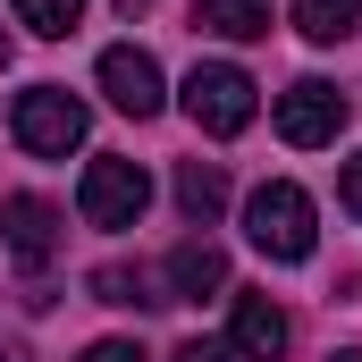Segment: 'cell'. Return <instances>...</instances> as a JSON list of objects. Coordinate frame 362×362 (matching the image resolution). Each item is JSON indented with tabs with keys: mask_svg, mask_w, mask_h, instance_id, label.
<instances>
[{
	"mask_svg": "<svg viewBox=\"0 0 362 362\" xmlns=\"http://www.w3.org/2000/svg\"><path fill=\"white\" fill-rule=\"evenodd\" d=\"M0 362H34V354H25V346H0Z\"/></svg>",
	"mask_w": 362,
	"mask_h": 362,
	"instance_id": "ac0fdd59",
	"label": "cell"
},
{
	"mask_svg": "<svg viewBox=\"0 0 362 362\" xmlns=\"http://www.w3.org/2000/svg\"><path fill=\"white\" fill-rule=\"evenodd\" d=\"M194 25L219 34V42H262V34H270V0H202Z\"/></svg>",
	"mask_w": 362,
	"mask_h": 362,
	"instance_id": "8fae6325",
	"label": "cell"
},
{
	"mask_svg": "<svg viewBox=\"0 0 362 362\" xmlns=\"http://www.w3.org/2000/svg\"><path fill=\"white\" fill-rule=\"evenodd\" d=\"M0 245H8L17 270H51V253H59V211H51L42 194H8V202H0Z\"/></svg>",
	"mask_w": 362,
	"mask_h": 362,
	"instance_id": "52a82bcc",
	"label": "cell"
},
{
	"mask_svg": "<svg viewBox=\"0 0 362 362\" xmlns=\"http://www.w3.org/2000/svg\"><path fill=\"white\" fill-rule=\"evenodd\" d=\"M354 25H362V0H295V34H303V42H320V51H329V42H346Z\"/></svg>",
	"mask_w": 362,
	"mask_h": 362,
	"instance_id": "7c38bea8",
	"label": "cell"
},
{
	"mask_svg": "<svg viewBox=\"0 0 362 362\" xmlns=\"http://www.w3.org/2000/svg\"><path fill=\"white\" fill-rule=\"evenodd\" d=\"M286 312H278L270 295H236V312H228V354H245V362H278L286 354Z\"/></svg>",
	"mask_w": 362,
	"mask_h": 362,
	"instance_id": "ba28073f",
	"label": "cell"
},
{
	"mask_svg": "<svg viewBox=\"0 0 362 362\" xmlns=\"http://www.w3.org/2000/svg\"><path fill=\"white\" fill-rule=\"evenodd\" d=\"M85 362H144V354H135L127 337H101V346H85Z\"/></svg>",
	"mask_w": 362,
	"mask_h": 362,
	"instance_id": "2e32d148",
	"label": "cell"
},
{
	"mask_svg": "<svg viewBox=\"0 0 362 362\" xmlns=\"http://www.w3.org/2000/svg\"><path fill=\"white\" fill-rule=\"evenodd\" d=\"M76 211H85L93 228H135V219L152 211V177H144V160H118V152H101V160H85V185H76Z\"/></svg>",
	"mask_w": 362,
	"mask_h": 362,
	"instance_id": "277c9868",
	"label": "cell"
},
{
	"mask_svg": "<svg viewBox=\"0 0 362 362\" xmlns=\"http://www.w3.org/2000/svg\"><path fill=\"white\" fill-rule=\"evenodd\" d=\"M329 362H362V346H337V354H329Z\"/></svg>",
	"mask_w": 362,
	"mask_h": 362,
	"instance_id": "d6986e66",
	"label": "cell"
},
{
	"mask_svg": "<svg viewBox=\"0 0 362 362\" xmlns=\"http://www.w3.org/2000/svg\"><path fill=\"white\" fill-rule=\"evenodd\" d=\"M245 236H253V253H270V262H312V245H320L312 194L295 177L253 185V194H245Z\"/></svg>",
	"mask_w": 362,
	"mask_h": 362,
	"instance_id": "6da1fadb",
	"label": "cell"
},
{
	"mask_svg": "<svg viewBox=\"0 0 362 362\" xmlns=\"http://www.w3.org/2000/svg\"><path fill=\"white\" fill-rule=\"evenodd\" d=\"M337 202H346V211H354V219H362V152H354V160H346V169H337Z\"/></svg>",
	"mask_w": 362,
	"mask_h": 362,
	"instance_id": "9a60e30c",
	"label": "cell"
},
{
	"mask_svg": "<svg viewBox=\"0 0 362 362\" xmlns=\"http://www.w3.org/2000/svg\"><path fill=\"white\" fill-rule=\"evenodd\" d=\"M337 127H346V93L329 85V76H303V85L278 93V135L295 144V152H312V144H337Z\"/></svg>",
	"mask_w": 362,
	"mask_h": 362,
	"instance_id": "5b68a950",
	"label": "cell"
},
{
	"mask_svg": "<svg viewBox=\"0 0 362 362\" xmlns=\"http://www.w3.org/2000/svg\"><path fill=\"white\" fill-rule=\"evenodd\" d=\"M253 93H262V85H253L236 59H202V68L185 76V118H194L202 135H245L253 110H262Z\"/></svg>",
	"mask_w": 362,
	"mask_h": 362,
	"instance_id": "3957f363",
	"label": "cell"
},
{
	"mask_svg": "<svg viewBox=\"0 0 362 362\" xmlns=\"http://www.w3.org/2000/svg\"><path fill=\"white\" fill-rule=\"evenodd\" d=\"M17 25L42 34V42H68V34L85 25V0H17Z\"/></svg>",
	"mask_w": 362,
	"mask_h": 362,
	"instance_id": "5bb4252c",
	"label": "cell"
},
{
	"mask_svg": "<svg viewBox=\"0 0 362 362\" xmlns=\"http://www.w3.org/2000/svg\"><path fill=\"white\" fill-rule=\"evenodd\" d=\"M177 211L194 228H211V219L228 211V169H219V160H185L177 169Z\"/></svg>",
	"mask_w": 362,
	"mask_h": 362,
	"instance_id": "30bf717a",
	"label": "cell"
},
{
	"mask_svg": "<svg viewBox=\"0 0 362 362\" xmlns=\"http://www.w3.org/2000/svg\"><path fill=\"white\" fill-rule=\"evenodd\" d=\"M169 303H202V295H228V253L211 245V236H185L177 253H169Z\"/></svg>",
	"mask_w": 362,
	"mask_h": 362,
	"instance_id": "9c48e42d",
	"label": "cell"
},
{
	"mask_svg": "<svg viewBox=\"0 0 362 362\" xmlns=\"http://www.w3.org/2000/svg\"><path fill=\"white\" fill-rule=\"evenodd\" d=\"M101 93H110V110H127V118H160V59L152 51H135V42H110L101 51Z\"/></svg>",
	"mask_w": 362,
	"mask_h": 362,
	"instance_id": "8992f818",
	"label": "cell"
},
{
	"mask_svg": "<svg viewBox=\"0 0 362 362\" xmlns=\"http://www.w3.org/2000/svg\"><path fill=\"white\" fill-rule=\"evenodd\" d=\"M85 127H93V110L68 85H25L17 110H8V135H17L34 160H68V152L85 144Z\"/></svg>",
	"mask_w": 362,
	"mask_h": 362,
	"instance_id": "7a4b0ae2",
	"label": "cell"
},
{
	"mask_svg": "<svg viewBox=\"0 0 362 362\" xmlns=\"http://www.w3.org/2000/svg\"><path fill=\"white\" fill-rule=\"evenodd\" d=\"M85 286H93V303H118V312H144V303H169V295H152V278H144V270H127V262H101V270H93Z\"/></svg>",
	"mask_w": 362,
	"mask_h": 362,
	"instance_id": "4fadbf2b",
	"label": "cell"
},
{
	"mask_svg": "<svg viewBox=\"0 0 362 362\" xmlns=\"http://www.w3.org/2000/svg\"><path fill=\"white\" fill-rule=\"evenodd\" d=\"M0 68H8V34H0Z\"/></svg>",
	"mask_w": 362,
	"mask_h": 362,
	"instance_id": "ffe728a7",
	"label": "cell"
},
{
	"mask_svg": "<svg viewBox=\"0 0 362 362\" xmlns=\"http://www.w3.org/2000/svg\"><path fill=\"white\" fill-rule=\"evenodd\" d=\"M169 362H219V346H211V337H194V346H177Z\"/></svg>",
	"mask_w": 362,
	"mask_h": 362,
	"instance_id": "e0dca14e",
	"label": "cell"
}]
</instances>
